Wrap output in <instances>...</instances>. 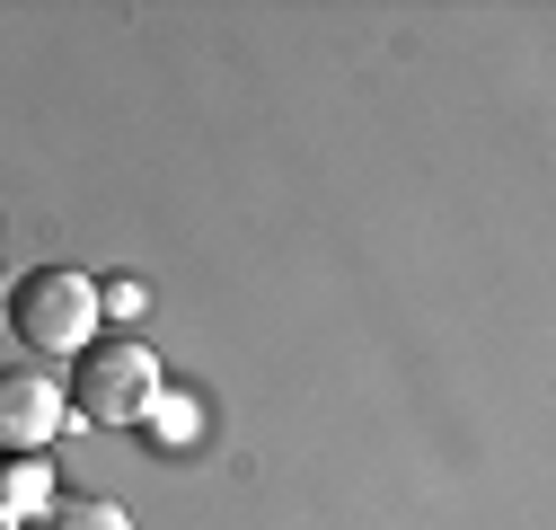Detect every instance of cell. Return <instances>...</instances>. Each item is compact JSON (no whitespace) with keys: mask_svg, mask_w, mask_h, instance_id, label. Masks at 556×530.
Segmentation results:
<instances>
[{"mask_svg":"<svg viewBox=\"0 0 556 530\" xmlns=\"http://www.w3.org/2000/svg\"><path fill=\"white\" fill-rule=\"evenodd\" d=\"M0 310H10V275H0Z\"/></svg>","mask_w":556,"mask_h":530,"instance_id":"8","label":"cell"},{"mask_svg":"<svg viewBox=\"0 0 556 530\" xmlns=\"http://www.w3.org/2000/svg\"><path fill=\"white\" fill-rule=\"evenodd\" d=\"M151 425H160V433H177V442H186V433H194V407H186V398H160V407H151Z\"/></svg>","mask_w":556,"mask_h":530,"instance_id":"7","label":"cell"},{"mask_svg":"<svg viewBox=\"0 0 556 530\" xmlns=\"http://www.w3.org/2000/svg\"><path fill=\"white\" fill-rule=\"evenodd\" d=\"M151 310V292L132 283V275H115V283H98V318H142Z\"/></svg>","mask_w":556,"mask_h":530,"instance_id":"6","label":"cell"},{"mask_svg":"<svg viewBox=\"0 0 556 530\" xmlns=\"http://www.w3.org/2000/svg\"><path fill=\"white\" fill-rule=\"evenodd\" d=\"M10 327H18L27 354L72 363V354L98 345V283L80 275V265H36V275L10 283Z\"/></svg>","mask_w":556,"mask_h":530,"instance_id":"1","label":"cell"},{"mask_svg":"<svg viewBox=\"0 0 556 530\" xmlns=\"http://www.w3.org/2000/svg\"><path fill=\"white\" fill-rule=\"evenodd\" d=\"M62 398H72L89 425H151V407L168 398V371H160V354H151V345L106 337V345H89V354H80V380L62 389Z\"/></svg>","mask_w":556,"mask_h":530,"instance_id":"2","label":"cell"},{"mask_svg":"<svg viewBox=\"0 0 556 530\" xmlns=\"http://www.w3.org/2000/svg\"><path fill=\"white\" fill-rule=\"evenodd\" d=\"M72 425V398L53 371H10L0 363V459H45V442Z\"/></svg>","mask_w":556,"mask_h":530,"instance_id":"3","label":"cell"},{"mask_svg":"<svg viewBox=\"0 0 556 530\" xmlns=\"http://www.w3.org/2000/svg\"><path fill=\"white\" fill-rule=\"evenodd\" d=\"M0 530H10V521H0Z\"/></svg>","mask_w":556,"mask_h":530,"instance_id":"9","label":"cell"},{"mask_svg":"<svg viewBox=\"0 0 556 530\" xmlns=\"http://www.w3.org/2000/svg\"><path fill=\"white\" fill-rule=\"evenodd\" d=\"M36 530H132V513L115 495H53L36 513Z\"/></svg>","mask_w":556,"mask_h":530,"instance_id":"5","label":"cell"},{"mask_svg":"<svg viewBox=\"0 0 556 530\" xmlns=\"http://www.w3.org/2000/svg\"><path fill=\"white\" fill-rule=\"evenodd\" d=\"M53 504V478H45V459H0V521H36Z\"/></svg>","mask_w":556,"mask_h":530,"instance_id":"4","label":"cell"}]
</instances>
